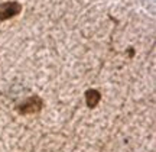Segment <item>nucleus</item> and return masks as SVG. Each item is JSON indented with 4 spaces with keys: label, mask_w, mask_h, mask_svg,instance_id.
I'll return each mask as SVG.
<instances>
[{
    "label": "nucleus",
    "mask_w": 156,
    "mask_h": 152,
    "mask_svg": "<svg viewBox=\"0 0 156 152\" xmlns=\"http://www.w3.org/2000/svg\"><path fill=\"white\" fill-rule=\"evenodd\" d=\"M22 12V5L19 2H5L0 5V23L7 20V19H12V17L17 16L19 13Z\"/></svg>",
    "instance_id": "nucleus-2"
},
{
    "label": "nucleus",
    "mask_w": 156,
    "mask_h": 152,
    "mask_svg": "<svg viewBox=\"0 0 156 152\" xmlns=\"http://www.w3.org/2000/svg\"><path fill=\"white\" fill-rule=\"evenodd\" d=\"M44 107V100L39 96L34 94V96L28 97L26 100H23L19 106H17V112L20 114H34V113H39Z\"/></svg>",
    "instance_id": "nucleus-1"
},
{
    "label": "nucleus",
    "mask_w": 156,
    "mask_h": 152,
    "mask_svg": "<svg viewBox=\"0 0 156 152\" xmlns=\"http://www.w3.org/2000/svg\"><path fill=\"white\" fill-rule=\"evenodd\" d=\"M101 100V94L98 90L95 89H90V90L85 91V103L90 109H94Z\"/></svg>",
    "instance_id": "nucleus-3"
}]
</instances>
